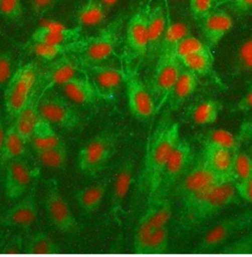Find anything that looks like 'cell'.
<instances>
[{
  "label": "cell",
  "mask_w": 252,
  "mask_h": 257,
  "mask_svg": "<svg viewBox=\"0 0 252 257\" xmlns=\"http://www.w3.org/2000/svg\"><path fill=\"white\" fill-rule=\"evenodd\" d=\"M5 130L4 128V125L0 119V151H1V148H2V144H3V140H4V136H5Z\"/></svg>",
  "instance_id": "cell-52"
},
{
  "label": "cell",
  "mask_w": 252,
  "mask_h": 257,
  "mask_svg": "<svg viewBox=\"0 0 252 257\" xmlns=\"http://www.w3.org/2000/svg\"><path fill=\"white\" fill-rule=\"evenodd\" d=\"M76 42L66 45H51L34 43L30 41V43L26 46V49L43 60L52 61L63 54L74 53Z\"/></svg>",
  "instance_id": "cell-33"
},
{
  "label": "cell",
  "mask_w": 252,
  "mask_h": 257,
  "mask_svg": "<svg viewBox=\"0 0 252 257\" xmlns=\"http://www.w3.org/2000/svg\"><path fill=\"white\" fill-rule=\"evenodd\" d=\"M215 4V0H189V7L195 19L199 20L210 12Z\"/></svg>",
  "instance_id": "cell-45"
},
{
  "label": "cell",
  "mask_w": 252,
  "mask_h": 257,
  "mask_svg": "<svg viewBox=\"0 0 252 257\" xmlns=\"http://www.w3.org/2000/svg\"><path fill=\"white\" fill-rule=\"evenodd\" d=\"M182 67L197 76L208 75L212 72L214 65V56L212 52L191 54L179 59Z\"/></svg>",
  "instance_id": "cell-35"
},
{
  "label": "cell",
  "mask_w": 252,
  "mask_h": 257,
  "mask_svg": "<svg viewBox=\"0 0 252 257\" xmlns=\"http://www.w3.org/2000/svg\"><path fill=\"white\" fill-rule=\"evenodd\" d=\"M39 162L51 169H62L67 162V149L64 143L49 149L35 151Z\"/></svg>",
  "instance_id": "cell-36"
},
{
  "label": "cell",
  "mask_w": 252,
  "mask_h": 257,
  "mask_svg": "<svg viewBox=\"0 0 252 257\" xmlns=\"http://www.w3.org/2000/svg\"><path fill=\"white\" fill-rule=\"evenodd\" d=\"M0 15L10 22L22 23L24 10L21 0H0Z\"/></svg>",
  "instance_id": "cell-41"
},
{
  "label": "cell",
  "mask_w": 252,
  "mask_h": 257,
  "mask_svg": "<svg viewBox=\"0 0 252 257\" xmlns=\"http://www.w3.org/2000/svg\"><path fill=\"white\" fill-rule=\"evenodd\" d=\"M232 184L238 198L250 204L252 202V178L235 180Z\"/></svg>",
  "instance_id": "cell-44"
},
{
  "label": "cell",
  "mask_w": 252,
  "mask_h": 257,
  "mask_svg": "<svg viewBox=\"0 0 252 257\" xmlns=\"http://www.w3.org/2000/svg\"><path fill=\"white\" fill-rule=\"evenodd\" d=\"M197 87L198 76L183 68L167 101L170 109L177 110L179 107H181L183 103L195 93Z\"/></svg>",
  "instance_id": "cell-23"
},
{
  "label": "cell",
  "mask_w": 252,
  "mask_h": 257,
  "mask_svg": "<svg viewBox=\"0 0 252 257\" xmlns=\"http://www.w3.org/2000/svg\"><path fill=\"white\" fill-rule=\"evenodd\" d=\"M252 135V123L250 119H245L240 127H239V132L236 134L237 138L243 144L244 142H248L251 139Z\"/></svg>",
  "instance_id": "cell-49"
},
{
  "label": "cell",
  "mask_w": 252,
  "mask_h": 257,
  "mask_svg": "<svg viewBox=\"0 0 252 257\" xmlns=\"http://www.w3.org/2000/svg\"><path fill=\"white\" fill-rule=\"evenodd\" d=\"M134 171L135 161L131 156H128L121 163L112 184L109 214L118 223H120V216L123 213L126 196L134 181Z\"/></svg>",
  "instance_id": "cell-15"
},
{
  "label": "cell",
  "mask_w": 252,
  "mask_h": 257,
  "mask_svg": "<svg viewBox=\"0 0 252 257\" xmlns=\"http://www.w3.org/2000/svg\"><path fill=\"white\" fill-rule=\"evenodd\" d=\"M252 106V87L250 86L244 96L237 102L235 105V110L240 112H248L251 110Z\"/></svg>",
  "instance_id": "cell-48"
},
{
  "label": "cell",
  "mask_w": 252,
  "mask_h": 257,
  "mask_svg": "<svg viewBox=\"0 0 252 257\" xmlns=\"http://www.w3.org/2000/svg\"><path fill=\"white\" fill-rule=\"evenodd\" d=\"M190 35V27L184 22L168 24L158 48L157 56L171 55L177 44Z\"/></svg>",
  "instance_id": "cell-29"
},
{
  "label": "cell",
  "mask_w": 252,
  "mask_h": 257,
  "mask_svg": "<svg viewBox=\"0 0 252 257\" xmlns=\"http://www.w3.org/2000/svg\"><path fill=\"white\" fill-rule=\"evenodd\" d=\"M170 232L168 226L155 229L152 232L146 254H163L168 251Z\"/></svg>",
  "instance_id": "cell-40"
},
{
  "label": "cell",
  "mask_w": 252,
  "mask_h": 257,
  "mask_svg": "<svg viewBox=\"0 0 252 257\" xmlns=\"http://www.w3.org/2000/svg\"><path fill=\"white\" fill-rule=\"evenodd\" d=\"M123 26L122 17H117L94 37L76 42L74 53L80 55L84 64H100L110 58L117 48Z\"/></svg>",
  "instance_id": "cell-3"
},
{
  "label": "cell",
  "mask_w": 252,
  "mask_h": 257,
  "mask_svg": "<svg viewBox=\"0 0 252 257\" xmlns=\"http://www.w3.org/2000/svg\"><path fill=\"white\" fill-rule=\"evenodd\" d=\"M230 177L232 182L235 180L252 178V160L250 155L241 150L233 153Z\"/></svg>",
  "instance_id": "cell-38"
},
{
  "label": "cell",
  "mask_w": 252,
  "mask_h": 257,
  "mask_svg": "<svg viewBox=\"0 0 252 257\" xmlns=\"http://www.w3.org/2000/svg\"><path fill=\"white\" fill-rule=\"evenodd\" d=\"M30 143L35 151H40L57 146L63 141L55 132L51 122L40 116L33 130Z\"/></svg>",
  "instance_id": "cell-27"
},
{
  "label": "cell",
  "mask_w": 252,
  "mask_h": 257,
  "mask_svg": "<svg viewBox=\"0 0 252 257\" xmlns=\"http://www.w3.org/2000/svg\"><path fill=\"white\" fill-rule=\"evenodd\" d=\"M179 138V124L167 118L153 132L147 145L143 170V185L148 198L158 191L167 161Z\"/></svg>",
  "instance_id": "cell-1"
},
{
  "label": "cell",
  "mask_w": 252,
  "mask_h": 257,
  "mask_svg": "<svg viewBox=\"0 0 252 257\" xmlns=\"http://www.w3.org/2000/svg\"><path fill=\"white\" fill-rule=\"evenodd\" d=\"M83 28L67 27L55 21H49L38 27L31 36V42L51 45L71 44L82 38Z\"/></svg>",
  "instance_id": "cell-17"
},
{
  "label": "cell",
  "mask_w": 252,
  "mask_h": 257,
  "mask_svg": "<svg viewBox=\"0 0 252 257\" xmlns=\"http://www.w3.org/2000/svg\"><path fill=\"white\" fill-rule=\"evenodd\" d=\"M24 251V240L21 235L12 236L4 245L2 253L5 254H19Z\"/></svg>",
  "instance_id": "cell-47"
},
{
  "label": "cell",
  "mask_w": 252,
  "mask_h": 257,
  "mask_svg": "<svg viewBox=\"0 0 252 257\" xmlns=\"http://www.w3.org/2000/svg\"><path fill=\"white\" fill-rule=\"evenodd\" d=\"M116 137L113 133L102 132L93 137L80 150L77 165L80 172L89 177H96L104 169L115 152Z\"/></svg>",
  "instance_id": "cell-5"
},
{
  "label": "cell",
  "mask_w": 252,
  "mask_h": 257,
  "mask_svg": "<svg viewBox=\"0 0 252 257\" xmlns=\"http://www.w3.org/2000/svg\"><path fill=\"white\" fill-rule=\"evenodd\" d=\"M38 213L39 211L35 192H31L5 212L0 219V224L3 227L27 230L37 220Z\"/></svg>",
  "instance_id": "cell-20"
},
{
  "label": "cell",
  "mask_w": 252,
  "mask_h": 257,
  "mask_svg": "<svg viewBox=\"0 0 252 257\" xmlns=\"http://www.w3.org/2000/svg\"><path fill=\"white\" fill-rule=\"evenodd\" d=\"M38 78V68L34 62L20 66L5 86L3 100L7 113L16 117L29 102Z\"/></svg>",
  "instance_id": "cell-4"
},
{
  "label": "cell",
  "mask_w": 252,
  "mask_h": 257,
  "mask_svg": "<svg viewBox=\"0 0 252 257\" xmlns=\"http://www.w3.org/2000/svg\"><path fill=\"white\" fill-rule=\"evenodd\" d=\"M232 155L233 153L227 149L214 145L203 144L200 158L218 176L225 180L232 182L230 177Z\"/></svg>",
  "instance_id": "cell-22"
},
{
  "label": "cell",
  "mask_w": 252,
  "mask_h": 257,
  "mask_svg": "<svg viewBox=\"0 0 252 257\" xmlns=\"http://www.w3.org/2000/svg\"><path fill=\"white\" fill-rule=\"evenodd\" d=\"M61 88L72 102L79 104H91L98 99L96 91L86 73L83 76L77 74L64 83Z\"/></svg>",
  "instance_id": "cell-25"
},
{
  "label": "cell",
  "mask_w": 252,
  "mask_h": 257,
  "mask_svg": "<svg viewBox=\"0 0 252 257\" xmlns=\"http://www.w3.org/2000/svg\"><path fill=\"white\" fill-rule=\"evenodd\" d=\"M223 108V104L217 100L209 99L193 105L188 113L190 120L199 126L214 123Z\"/></svg>",
  "instance_id": "cell-28"
},
{
  "label": "cell",
  "mask_w": 252,
  "mask_h": 257,
  "mask_svg": "<svg viewBox=\"0 0 252 257\" xmlns=\"http://www.w3.org/2000/svg\"><path fill=\"white\" fill-rule=\"evenodd\" d=\"M107 16L101 0H86L77 13V25L95 27L101 25Z\"/></svg>",
  "instance_id": "cell-30"
},
{
  "label": "cell",
  "mask_w": 252,
  "mask_h": 257,
  "mask_svg": "<svg viewBox=\"0 0 252 257\" xmlns=\"http://www.w3.org/2000/svg\"><path fill=\"white\" fill-rule=\"evenodd\" d=\"M122 72L123 83L126 85L127 103L131 114L139 120L149 119L156 111L151 91L132 67L126 66Z\"/></svg>",
  "instance_id": "cell-7"
},
{
  "label": "cell",
  "mask_w": 252,
  "mask_h": 257,
  "mask_svg": "<svg viewBox=\"0 0 252 257\" xmlns=\"http://www.w3.org/2000/svg\"><path fill=\"white\" fill-rule=\"evenodd\" d=\"M118 0H101V4L104 8V10L106 11V13L108 14V12L110 11V9L116 4Z\"/></svg>",
  "instance_id": "cell-51"
},
{
  "label": "cell",
  "mask_w": 252,
  "mask_h": 257,
  "mask_svg": "<svg viewBox=\"0 0 252 257\" xmlns=\"http://www.w3.org/2000/svg\"><path fill=\"white\" fill-rule=\"evenodd\" d=\"M13 74V56L9 52H0V89L4 88Z\"/></svg>",
  "instance_id": "cell-43"
},
{
  "label": "cell",
  "mask_w": 252,
  "mask_h": 257,
  "mask_svg": "<svg viewBox=\"0 0 252 257\" xmlns=\"http://www.w3.org/2000/svg\"><path fill=\"white\" fill-rule=\"evenodd\" d=\"M233 7L240 13H246L251 9L252 0H231Z\"/></svg>",
  "instance_id": "cell-50"
},
{
  "label": "cell",
  "mask_w": 252,
  "mask_h": 257,
  "mask_svg": "<svg viewBox=\"0 0 252 257\" xmlns=\"http://www.w3.org/2000/svg\"><path fill=\"white\" fill-rule=\"evenodd\" d=\"M86 75L91 81L98 98L111 101L123 84L122 69L100 64H85Z\"/></svg>",
  "instance_id": "cell-14"
},
{
  "label": "cell",
  "mask_w": 252,
  "mask_h": 257,
  "mask_svg": "<svg viewBox=\"0 0 252 257\" xmlns=\"http://www.w3.org/2000/svg\"><path fill=\"white\" fill-rule=\"evenodd\" d=\"M40 116L61 128L74 129L80 123V113L61 96L45 95L39 103Z\"/></svg>",
  "instance_id": "cell-13"
},
{
  "label": "cell",
  "mask_w": 252,
  "mask_h": 257,
  "mask_svg": "<svg viewBox=\"0 0 252 257\" xmlns=\"http://www.w3.org/2000/svg\"><path fill=\"white\" fill-rule=\"evenodd\" d=\"M182 69L180 61L173 55L158 57L151 82V93L156 109L167 103Z\"/></svg>",
  "instance_id": "cell-9"
},
{
  "label": "cell",
  "mask_w": 252,
  "mask_h": 257,
  "mask_svg": "<svg viewBox=\"0 0 252 257\" xmlns=\"http://www.w3.org/2000/svg\"><path fill=\"white\" fill-rule=\"evenodd\" d=\"M33 13L37 17H43L57 5L60 0H30Z\"/></svg>",
  "instance_id": "cell-46"
},
{
  "label": "cell",
  "mask_w": 252,
  "mask_h": 257,
  "mask_svg": "<svg viewBox=\"0 0 252 257\" xmlns=\"http://www.w3.org/2000/svg\"><path fill=\"white\" fill-rule=\"evenodd\" d=\"M34 176V170L22 158L9 161L4 178V191L6 197L10 200H16L23 196Z\"/></svg>",
  "instance_id": "cell-16"
},
{
  "label": "cell",
  "mask_w": 252,
  "mask_h": 257,
  "mask_svg": "<svg viewBox=\"0 0 252 257\" xmlns=\"http://www.w3.org/2000/svg\"><path fill=\"white\" fill-rule=\"evenodd\" d=\"M45 208L49 220L57 231L70 235L81 231L82 227L72 213L68 202L61 195L56 180H49L47 183Z\"/></svg>",
  "instance_id": "cell-6"
},
{
  "label": "cell",
  "mask_w": 252,
  "mask_h": 257,
  "mask_svg": "<svg viewBox=\"0 0 252 257\" xmlns=\"http://www.w3.org/2000/svg\"><path fill=\"white\" fill-rule=\"evenodd\" d=\"M24 252L28 254H56L60 252V247L47 232L37 231L27 241Z\"/></svg>",
  "instance_id": "cell-34"
},
{
  "label": "cell",
  "mask_w": 252,
  "mask_h": 257,
  "mask_svg": "<svg viewBox=\"0 0 252 257\" xmlns=\"http://www.w3.org/2000/svg\"><path fill=\"white\" fill-rule=\"evenodd\" d=\"M108 184L109 180L105 178L92 185L76 191V203L84 214L91 215L100 209L107 191Z\"/></svg>",
  "instance_id": "cell-21"
},
{
  "label": "cell",
  "mask_w": 252,
  "mask_h": 257,
  "mask_svg": "<svg viewBox=\"0 0 252 257\" xmlns=\"http://www.w3.org/2000/svg\"><path fill=\"white\" fill-rule=\"evenodd\" d=\"M251 219L250 211L223 219L204 234L196 248L197 251L210 252L224 245L234 234L247 229Z\"/></svg>",
  "instance_id": "cell-10"
},
{
  "label": "cell",
  "mask_w": 252,
  "mask_h": 257,
  "mask_svg": "<svg viewBox=\"0 0 252 257\" xmlns=\"http://www.w3.org/2000/svg\"><path fill=\"white\" fill-rule=\"evenodd\" d=\"M40 101L41 98L38 96L34 88V91L29 102L24 106V108L19 112V114L15 117V122L13 123L16 131L18 132V134L26 144L30 143L33 130L35 128V125L40 117Z\"/></svg>",
  "instance_id": "cell-24"
},
{
  "label": "cell",
  "mask_w": 252,
  "mask_h": 257,
  "mask_svg": "<svg viewBox=\"0 0 252 257\" xmlns=\"http://www.w3.org/2000/svg\"><path fill=\"white\" fill-rule=\"evenodd\" d=\"M252 70V40L246 39L239 46L233 64V75L241 76L250 74Z\"/></svg>",
  "instance_id": "cell-37"
},
{
  "label": "cell",
  "mask_w": 252,
  "mask_h": 257,
  "mask_svg": "<svg viewBox=\"0 0 252 257\" xmlns=\"http://www.w3.org/2000/svg\"><path fill=\"white\" fill-rule=\"evenodd\" d=\"M240 199L231 181L219 183L182 203L183 221L186 226H196L217 215L227 206L236 205Z\"/></svg>",
  "instance_id": "cell-2"
},
{
  "label": "cell",
  "mask_w": 252,
  "mask_h": 257,
  "mask_svg": "<svg viewBox=\"0 0 252 257\" xmlns=\"http://www.w3.org/2000/svg\"><path fill=\"white\" fill-rule=\"evenodd\" d=\"M226 181L227 180L218 176L199 158L196 164L183 175L182 180L178 181L177 195L180 197L181 203H183L211 187Z\"/></svg>",
  "instance_id": "cell-12"
},
{
  "label": "cell",
  "mask_w": 252,
  "mask_h": 257,
  "mask_svg": "<svg viewBox=\"0 0 252 257\" xmlns=\"http://www.w3.org/2000/svg\"><path fill=\"white\" fill-rule=\"evenodd\" d=\"M148 20V49L147 54L157 56V52L167 27V20L162 6L150 5L147 15Z\"/></svg>",
  "instance_id": "cell-26"
},
{
  "label": "cell",
  "mask_w": 252,
  "mask_h": 257,
  "mask_svg": "<svg viewBox=\"0 0 252 257\" xmlns=\"http://www.w3.org/2000/svg\"><path fill=\"white\" fill-rule=\"evenodd\" d=\"M150 5L138 9L128 21L126 28V42L129 50L137 56L147 54L148 49V10Z\"/></svg>",
  "instance_id": "cell-18"
},
{
  "label": "cell",
  "mask_w": 252,
  "mask_h": 257,
  "mask_svg": "<svg viewBox=\"0 0 252 257\" xmlns=\"http://www.w3.org/2000/svg\"><path fill=\"white\" fill-rule=\"evenodd\" d=\"M81 68V62L73 53H66L51 61L47 69L38 74L35 85V91L42 99L52 88L62 86L69 79L78 74Z\"/></svg>",
  "instance_id": "cell-8"
},
{
  "label": "cell",
  "mask_w": 252,
  "mask_h": 257,
  "mask_svg": "<svg viewBox=\"0 0 252 257\" xmlns=\"http://www.w3.org/2000/svg\"><path fill=\"white\" fill-rule=\"evenodd\" d=\"M192 161L193 152L191 145L186 140L179 138L167 161L162 175L160 187L155 195L168 196L173 187L188 171Z\"/></svg>",
  "instance_id": "cell-11"
},
{
  "label": "cell",
  "mask_w": 252,
  "mask_h": 257,
  "mask_svg": "<svg viewBox=\"0 0 252 257\" xmlns=\"http://www.w3.org/2000/svg\"><path fill=\"white\" fill-rule=\"evenodd\" d=\"M222 253L227 254H251L252 253V236L247 234L236 241H233L227 245H225L222 250Z\"/></svg>",
  "instance_id": "cell-42"
},
{
  "label": "cell",
  "mask_w": 252,
  "mask_h": 257,
  "mask_svg": "<svg viewBox=\"0 0 252 257\" xmlns=\"http://www.w3.org/2000/svg\"><path fill=\"white\" fill-rule=\"evenodd\" d=\"M212 52L211 49L206 45L205 42H202L199 39L193 37L191 34L181 40L175 48L171 55L175 56L178 60L196 53Z\"/></svg>",
  "instance_id": "cell-39"
},
{
  "label": "cell",
  "mask_w": 252,
  "mask_h": 257,
  "mask_svg": "<svg viewBox=\"0 0 252 257\" xmlns=\"http://www.w3.org/2000/svg\"><path fill=\"white\" fill-rule=\"evenodd\" d=\"M26 152V143L16 131L14 124L5 130V136L0 151V160L8 163L11 160L22 158Z\"/></svg>",
  "instance_id": "cell-31"
},
{
  "label": "cell",
  "mask_w": 252,
  "mask_h": 257,
  "mask_svg": "<svg viewBox=\"0 0 252 257\" xmlns=\"http://www.w3.org/2000/svg\"><path fill=\"white\" fill-rule=\"evenodd\" d=\"M202 145L209 144L217 147H221L227 149L228 151L235 153L240 150L241 142L237 138L236 134L231 133L226 129L218 128L211 129L201 137Z\"/></svg>",
  "instance_id": "cell-32"
},
{
  "label": "cell",
  "mask_w": 252,
  "mask_h": 257,
  "mask_svg": "<svg viewBox=\"0 0 252 257\" xmlns=\"http://www.w3.org/2000/svg\"><path fill=\"white\" fill-rule=\"evenodd\" d=\"M198 21L205 43L210 49L215 48L233 26L232 18L224 10H211Z\"/></svg>",
  "instance_id": "cell-19"
}]
</instances>
